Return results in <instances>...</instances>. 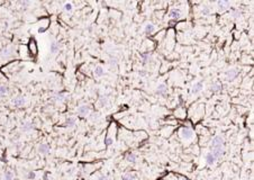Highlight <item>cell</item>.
<instances>
[{"mask_svg": "<svg viewBox=\"0 0 254 180\" xmlns=\"http://www.w3.org/2000/svg\"><path fill=\"white\" fill-rule=\"evenodd\" d=\"M31 129H33V124H31V122H25V123H23L21 131L27 132V131H31Z\"/></svg>", "mask_w": 254, "mask_h": 180, "instance_id": "16", "label": "cell"}, {"mask_svg": "<svg viewBox=\"0 0 254 180\" xmlns=\"http://www.w3.org/2000/svg\"><path fill=\"white\" fill-rule=\"evenodd\" d=\"M135 178H136V175H135V173L127 172V173H125L122 177V180H135Z\"/></svg>", "mask_w": 254, "mask_h": 180, "instance_id": "18", "label": "cell"}, {"mask_svg": "<svg viewBox=\"0 0 254 180\" xmlns=\"http://www.w3.org/2000/svg\"><path fill=\"white\" fill-rule=\"evenodd\" d=\"M169 17H171L172 19H175V21L180 19L181 18V10L178 8H173L169 11Z\"/></svg>", "mask_w": 254, "mask_h": 180, "instance_id": "6", "label": "cell"}, {"mask_svg": "<svg viewBox=\"0 0 254 180\" xmlns=\"http://www.w3.org/2000/svg\"><path fill=\"white\" fill-rule=\"evenodd\" d=\"M93 74L96 78H100V77H103L105 75V70L102 68L101 65H97L94 68V71H93Z\"/></svg>", "mask_w": 254, "mask_h": 180, "instance_id": "9", "label": "cell"}, {"mask_svg": "<svg viewBox=\"0 0 254 180\" xmlns=\"http://www.w3.org/2000/svg\"><path fill=\"white\" fill-rule=\"evenodd\" d=\"M180 135H181V138H182L183 140H190V138H192L193 136V131L190 127L186 126L181 129Z\"/></svg>", "mask_w": 254, "mask_h": 180, "instance_id": "2", "label": "cell"}, {"mask_svg": "<svg viewBox=\"0 0 254 180\" xmlns=\"http://www.w3.org/2000/svg\"><path fill=\"white\" fill-rule=\"evenodd\" d=\"M210 153L213 154L214 158H215L216 161H217V160L220 159V158L224 155V153H225V149H224V146H222V148L210 149Z\"/></svg>", "mask_w": 254, "mask_h": 180, "instance_id": "3", "label": "cell"}, {"mask_svg": "<svg viewBox=\"0 0 254 180\" xmlns=\"http://www.w3.org/2000/svg\"><path fill=\"white\" fill-rule=\"evenodd\" d=\"M156 94L159 96H164L168 94V87L165 83H160V85L157 86V88H156Z\"/></svg>", "mask_w": 254, "mask_h": 180, "instance_id": "7", "label": "cell"}, {"mask_svg": "<svg viewBox=\"0 0 254 180\" xmlns=\"http://www.w3.org/2000/svg\"><path fill=\"white\" fill-rule=\"evenodd\" d=\"M217 5H218L219 9L223 11V10H225V9H226L227 7H228V5H229V3H228L227 1H223V0H219V1L217 2Z\"/></svg>", "mask_w": 254, "mask_h": 180, "instance_id": "19", "label": "cell"}, {"mask_svg": "<svg viewBox=\"0 0 254 180\" xmlns=\"http://www.w3.org/2000/svg\"><path fill=\"white\" fill-rule=\"evenodd\" d=\"M50 51H51V53H56V52L59 51V45H58V43L56 42L52 43L51 47H50Z\"/></svg>", "mask_w": 254, "mask_h": 180, "instance_id": "21", "label": "cell"}, {"mask_svg": "<svg viewBox=\"0 0 254 180\" xmlns=\"http://www.w3.org/2000/svg\"><path fill=\"white\" fill-rule=\"evenodd\" d=\"M203 83L201 81L196 82L192 87V94H199V92L203 90Z\"/></svg>", "mask_w": 254, "mask_h": 180, "instance_id": "10", "label": "cell"}, {"mask_svg": "<svg viewBox=\"0 0 254 180\" xmlns=\"http://www.w3.org/2000/svg\"><path fill=\"white\" fill-rule=\"evenodd\" d=\"M225 144V141L222 136L219 135H216L215 138L212 140V144H210V149H215V148H222L224 146Z\"/></svg>", "mask_w": 254, "mask_h": 180, "instance_id": "1", "label": "cell"}, {"mask_svg": "<svg viewBox=\"0 0 254 180\" xmlns=\"http://www.w3.org/2000/svg\"><path fill=\"white\" fill-rule=\"evenodd\" d=\"M209 12H210V10H209V8H208V7H203V9H201V14H203V15H205V16L209 15Z\"/></svg>", "mask_w": 254, "mask_h": 180, "instance_id": "29", "label": "cell"}, {"mask_svg": "<svg viewBox=\"0 0 254 180\" xmlns=\"http://www.w3.org/2000/svg\"><path fill=\"white\" fill-rule=\"evenodd\" d=\"M7 92H8V88H7L6 86L0 85V97L5 96L6 94H7Z\"/></svg>", "mask_w": 254, "mask_h": 180, "instance_id": "22", "label": "cell"}, {"mask_svg": "<svg viewBox=\"0 0 254 180\" xmlns=\"http://www.w3.org/2000/svg\"><path fill=\"white\" fill-rule=\"evenodd\" d=\"M29 50H31V52L33 54H36V53H37V47H36V43H35V41H34V40L29 42Z\"/></svg>", "mask_w": 254, "mask_h": 180, "instance_id": "20", "label": "cell"}, {"mask_svg": "<svg viewBox=\"0 0 254 180\" xmlns=\"http://www.w3.org/2000/svg\"><path fill=\"white\" fill-rule=\"evenodd\" d=\"M210 90L212 91H218V90H220V86L218 83H213L210 86Z\"/></svg>", "mask_w": 254, "mask_h": 180, "instance_id": "26", "label": "cell"}, {"mask_svg": "<svg viewBox=\"0 0 254 180\" xmlns=\"http://www.w3.org/2000/svg\"><path fill=\"white\" fill-rule=\"evenodd\" d=\"M116 62H117V61H116V59H112V60H110V64H112V65H115V64H116Z\"/></svg>", "mask_w": 254, "mask_h": 180, "instance_id": "32", "label": "cell"}, {"mask_svg": "<svg viewBox=\"0 0 254 180\" xmlns=\"http://www.w3.org/2000/svg\"><path fill=\"white\" fill-rule=\"evenodd\" d=\"M144 32L145 34H147V35H151L153 33L155 32V26L151 24V23H149V24H146L145 25V27H144Z\"/></svg>", "mask_w": 254, "mask_h": 180, "instance_id": "12", "label": "cell"}, {"mask_svg": "<svg viewBox=\"0 0 254 180\" xmlns=\"http://www.w3.org/2000/svg\"><path fill=\"white\" fill-rule=\"evenodd\" d=\"M75 125V118H73V117H68L66 119H65V123H64V126H68V127H72Z\"/></svg>", "mask_w": 254, "mask_h": 180, "instance_id": "15", "label": "cell"}, {"mask_svg": "<svg viewBox=\"0 0 254 180\" xmlns=\"http://www.w3.org/2000/svg\"><path fill=\"white\" fill-rule=\"evenodd\" d=\"M91 110V107L89 105H81L78 108V115L80 116H87Z\"/></svg>", "mask_w": 254, "mask_h": 180, "instance_id": "4", "label": "cell"}, {"mask_svg": "<svg viewBox=\"0 0 254 180\" xmlns=\"http://www.w3.org/2000/svg\"><path fill=\"white\" fill-rule=\"evenodd\" d=\"M99 101H100V105L101 106H107L108 105V99H107V97H100V99H99Z\"/></svg>", "mask_w": 254, "mask_h": 180, "instance_id": "23", "label": "cell"}, {"mask_svg": "<svg viewBox=\"0 0 254 180\" xmlns=\"http://www.w3.org/2000/svg\"><path fill=\"white\" fill-rule=\"evenodd\" d=\"M126 160H127V162H129V163H135L136 160H137V155H136L135 153L129 152V153L126 154Z\"/></svg>", "mask_w": 254, "mask_h": 180, "instance_id": "13", "label": "cell"}, {"mask_svg": "<svg viewBox=\"0 0 254 180\" xmlns=\"http://www.w3.org/2000/svg\"><path fill=\"white\" fill-rule=\"evenodd\" d=\"M140 74H141V75L143 77V75H145L146 73H145V71H141V73H140Z\"/></svg>", "mask_w": 254, "mask_h": 180, "instance_id": "33", "label": "cell"}, {"mask_svg": "<svg viewBox=\"0 0 254 180\" xmlns=\"http://www.w3.org/2000/svg\"><path fill=\"white\" fill-rule=\"evenodd\" d=\"M112 143H114V140H112V138H106V140H105V144H106L107 146H110Z\"/></svg>", "mask_w": 254, "mask_h": 180, "instance_id": "27", "label": "cell"}, {"mask_svg": "<svg viewBox=\"0 0 254 180\" xmlns=\"http://www.w3.org/2000/svg\"><path fill=\"white\" fill-rule=\"evenodd\" d=\"M35 177H36L35 172H33V171H28V173H27V178H28V179L33 180V179H35Z\"/></svg>", "mask_w": 254, "mask_h": 180, "instance_id": "28", "label": "cell"}, {"mask_svg": "<svg viewBox=\"0 0 254 180\" xmlns=\"http://www.w3.org/2000/svg\"><path fill=\"white\" fill-rule=\"evenodd\" d=\"M11 103H12V105H15L16 107H21V106H24V105L26 104V99H25L23 96H18V97L14 98V99L11 100Z\"/></svg>", "mask_w": 254, "mask_h": 180, "instance_id": "5", "label": "cell"}, {"mask_svg": "<svg viewBox=\"0 0 254 180\" xmlns=\"http://www.w3.org/2000/svg\"><path fill=\"white\" fill-rule=\"evenodd\" d=\"M10 53V51H9V49H5L3 51H2V56H8Z\"/></svg>", "mask_w": 254, "mask_h": 180, "instance_id": "30", "label": "cell"}, {"mask_svg": "<svg viewBox=\"0 0 254 180\" xmlns=\"http://www.w3.org/2000/svg\"><path fill=\"white\" fill-rule=\"evenodd\" d=\"M38 152L41 154H47L50 152V145L46 144V143H43V144H40L38 146Z\"/></svg>", "mask_w": 254, "mask_h": 180, "instance_id": "11", "label": "cell"}, {"mask_svg": "<svg viewBox=\"0 0 254 180\" xmlns=\"http://www.w3.org/2000/svg\"><path fill=\"white\" fill-rule=\"evenodd\" d=\"M151 59H152V55H151V54H144V55H143V62H144V63L151 61Z\"/></svg>", "mask_w": 254, "mask_h": 180, "instance_id": "25", "label": "cell"}, {"mask_svg": "<svg viewBox=\"0 0 254 180\" xmlns=\"http://www.w3.org/2000/svg\"><path fill=\"white\" fill-rule=\"evenodd\" d=\"M237 74H238L237 69H229V70H227V72H226V79H227L228 81H231V80H233V79H235V78L237 77Z\"/></svg>", "mask_w": 254, "mask_h": 180, "instance_id": "8", "label": "cell"}, {"mask_svg": "<svg viewBox=\"0 0 254 180\" xmlns=\"http://www.w3.org/2000/svg\"><path fill=\"white\" fill-rule=\"evenodd\" d=\"M14 179V172L10 170H7L5 171L3 173V180H12Z\"/></svg>", "mask_w": 254, "mask_h": 180, "instance_id": "17", "label": "cell"}, {"mask_svg": "<svg viewBox=\"0 0 254 180\" xmlns=\"http://www.w3.org/2000/svg\"><path fill=\"white\" fill-rule=\"evenodd\" d=\"M206 162H207V164H208V166H213L214 163L216 162V159L214 158V155L210 153V152L206 154Z\"/></svg>", "mask_w": 254, "mask_h": 180, "instance_id": "14", "label": "cell"}, {"mask_svg": "<svg viewBox=\"0 0 254 180\" xmlns=\"http://www.w3.org/2000/svg\"><path fill=\"white\" fill-rule=\"evenodd\" d=\"M98 180H109V178H108L107 176H105V175H101V176L98 178Z\"/></svg>", "mask_w": 254, "mask_h": 180, "instance_id": "31", "label": "cell"}, {"mask_svg": "<svg viewBox=\"0 0 254 180\" xmlns=\"http://www.w3.org/2000/svg\"><path fill=\"white\" fill-rule=\"evenodd\" d=\"M72 8H73V6H72V3H70V2H66V3L64 5V10L66 11V12L72 11Z\"/></svg>", "mask_w": 254, "mask_h": 180, "instance_id": "24", "label": "cell"}]
</instances>
